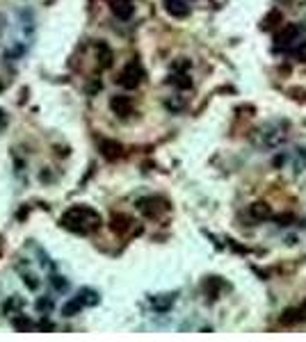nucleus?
<instances>
[{"mask_svg": "<svg viewBox=\"0 0 306 342\" xmlns=\"http://www.w3.org/2000/svg\"><path fill=\"white\" fill-rule=\"evenodd\" d=\"M172 303H174V294H172V296L167 294L165 301H158V299H153V306H155V310H167L169 306H172Z\"/></svg>", "mask_w": 306, "mask_h": 342, "instance_id": "a211bd4d", "label": "nucleus"}, {"mask_svg": "<svg viewBox=\"0 0 306 342\" xmlns=\"http://www.w3.org/2000/svg\"><path fill=\"white\" fill-rule=\"evenodd\" d=\"M172 82H174V85H176V87H183V89H185V87H190V85H192V80H187L185 75H176V78H174Z\"/></svg>", "mask_w": 306, "mask_h": 342, "instance_id": "6ab92c4d", "label": "nucleus"}, {"mask_svg": "<svg viewBox=\"0 0 306 342\" xmlns=\"http://www.w3.org/2000/svg\"><path fill=\"white\" fill-rule=\"evenodd\" d=\"M297 34H300V30H297V27H295V25H288L283 32L277 34V44H279V46H283V44H286V46H288V44H290V41H293Z\"/></svg>", "mask_w": 306, "mask_h": 342, "instance_id": "f8f14e48", "label": "nucleus"}, {"mask_svg": "<svg viewBox=\"0 0 306 342\" xmlns=\"http://www.w3.org/2000/svg\"><path fill=\"white\" fill-rule=\"evenodd\" d=\"M165 5H167V12L172 14V16H178V19H183V16L190 14V7L183 0H165Z\"/></svg>", "mask_w": 306, "mask_h": 342, "instance_id": "0eeeda50", "label": "nucleus"}, {"mask_svg": "<svg viewBox=\"0 0 306 342\" xmlns=\"http://www.w3.org/2000/svg\"><path fill=\"white\" fill-rule=\"evenodd\" d=\"M142 78H144V71H142L140 62H128L124 66V71L119 73V85L126 87V89H137Z\"/></svg>", "mask_w": 306, "mask_h": 342, "instance_id": "f03ea898", "label": "nucleus"}, {"mask_svg": "<svg viewBox=\"0 0 306 342\" xmlns=\"http://www.w3.org/2000/svg\"><path fill=\"white\" fill-rule=\"evenodd\" d=\"M21 278H23V283H26L27 290H39V278L34 276L32 271H23V269H21Z\"/></svg>", "mask_w": 306, "mask_h": 342, "instance_id": "4468645a", "label": "nucleus"}, {"mask_svg": "<svg viewBox=\"0 0 306 342\" xmlns=\"http://www.w3.org/2000/svg\"><path fill=\"white\" fill-rule=\"evenodd\" d=\"M19 19H21V30H23V37H26L27 44H32L34 30H37V23H34V12H32V9H19Z\"/></svg>", "mask_w": 306, "mask_h": 342, "instance_id": "7ed1b4c3", "label": "nucleus"}, {"mask_svg": "<svg viewBox=\"0 0 306 342\" xmlns=\"http://www.w3.org/2000/svg\"><path fill=\"white\" fill-rule=\"evenodd\" d=\"M130 224H133V221H130L126 215H114L112 217V230L117 235H124V233L130 228Z\"/></svg>", "mask_w": 306, "mask_h": 342, "instance_id": "1a4fd4ad", "label": "nucleus"}, {"mask_svg": "<svg viewBox=\"0 0 306 342\" xmlns=\"http://www.w3.org/2000/svg\"><path fill=\"white\" fill-rule=\"evenodd\" d=\"M60 224L64 228L74 230V233H80V235H87L101 226V215L89 205H74L69 208L64 215H62Z\"/></svg>", "mask_w": 306, "mask_h": 342, "instance_id": "f257e3e1", "label": "nucleus"}, {"mask_svg": "<svg viewBox=\"0 0 306 342\" xmlns=\"http://www.w3.org/2000/svg\"><path fill=\"white\" fill-rule=\"evenodd\" d=\"M5 123H7V121H2V110H0V130L5 128Z\"/></svg>", "mask_w": 306, "mask_h": 342, "instance_id": "412c9836", "label": "nucleus"}, {"mask_svg": "<svg viewBox=\"0 0 306 342\" xmlns=\"http://www.w3.org/2000/svg\"><path fill=\"white\" fill-rule=\"evenodd\" d=\"M51 283H53V288L57 290V292H67L69 290V281L64 276H60V274H51Z\"/></svg>", "mask_w": 306, "mask_h": 342, "instance_id": "2eb2a0df", "label": "nucleus"}, {"mask_svg": "<svg viewBox=\"0 0 306 342\" xmlns=\"http://www.w3.org/2000/svg\"><path fill=\"white\" fill-rule=\"evenodd\" d=\"M112 2V12L117 14V19H121V21H128L130 16H133V2L130 0H110Z\"/></svg>", "mask_w": 306, "mask_h": 342, "instance_id": "423d86ee", "label": "nucleus"}, {"mask_svg": "<svg viewBox=\"0 0 306 342\" xmlns=\"http://www.w3.org/2000/svg\"><path fill=\"white\" fill-rule=\"evenodd\" d=\"M110 107L114 110V114H119V117H130L133 114V100L128 98V96H114L110 100Z\"/></svg>", "mask_w": 306, "mask_h": 342, "instance_id": "20e7f679", "label": "nucleus"}, {"mask_svg": "<svg viewBox=\"0 0 306 342\" xmlns=\"http://www.w3.org/2000/svg\"><path fill=\"white\" fill-rule=\"evenodd\" d=\"M2 87H5V85H2V82H0V92H2Z\"/></svg>", "mask_w": 306, "mask_h": 342, "instance_id": "4be33fe9", "label": "nucleus"}, {"mask_svg": "<svg viewBox=\"0 0 306 342\" xmlns=\"http://www.w3.org/2000/svg\"><path fill=\"white\" fill-rule=\"evenodd\" d=\"M99 148H101V153H103V158H107V160H117L121 155V151H124L121 144L114 142V139H101Z\"/></svg>", "mask_w": 306, "mask_h": 342, "instance_id": "39448f33", "label": "nucleus"}, {"mask_svg": "<svg viewBox=\"0 0 306 342\" xmlns=\"http://www.w3.org/2000/svg\"><path fill=\"white\" fill-rule=\"evenodd\" d=\"M96 55H99V62L103 69H110V66H112V50L107 48V44L99 41V44H96Z\"/></svg>", "mask_w": 306, "mask_h": 342, "instance_id": "6e6552de", "label": "nucleus"}, {"mask_svg": "<svg viewBox=\"0 0 306 342\" xmlns=\"http://www.w3.org/2000/svg\"><path fill=\"white\" fill-rule=\"evenodd\" d=\"M297 57H300V62H306V44H304V46H300V50H297Z\"/></svg>", "mask_w": 306, "mask_h": 342, "instance_id": "aec40b11", "label": "nucleus"}, {"mask_svg": "<svg viewBox=\"0 0 306 342\" xmlns=\"http://www.w3.org/2000/svg\"><path fill=\"white\" fill-rule=\"evenodd\" d=\"M51 308H53V299H51V296H44V299H39V301H37V310H39V313H44V315H46V313H51Z\"/></svg>", "mask_w": 306, "mask_h": 342, "instance_id": "f3484780", "label": "nucleus"}, {"mask_svg": "<svg viewBox=\"0 0 306 342\" xmlns=\"http://www.w3.org/2000/svg\"><path fill=\"white\" fill-rule=\"evenodd\" d=\"M76 299H78V301L82 303V306H96V303H99V294H96L94 290H89V288L80 290Z\"/></svg>", "mask_w": 306, "mask_h": 342, "instance_id": "9d476101", "label": "nucleus"}, {"mask_svg": "<svg viewBox=\"0 0 306 342\" xmlns=\"http://www.w3.org/2000/svg\"><path fill=\"white\" fill-rule=\"evenodd\" d=\"M12 326H14L16 331H21V333H26V331H32V329H34L32 319H27L26 315H14V317H12Z\"/></svg>", "mask_w": 306, "mask_h": 342, "instance_id": "9b49d317", "label": "nucleus"}, {"mask_svg": "<svg viewBox=\"0 0 306 342\" xmlns=\"http://www.w3.org/2000/svg\"><path fill=\"white\" fill-rule=\"evenodd\" d=\"M249 215H252L254 219H267V215H270V208H267L265 203H256V205H252Z\"/></svg>", "mask_w": 306, "mask_h": 342, "instance_id": "dca6fc26", "label": "nucleus"}, {"mask_svg": "<svg viewBox=\"0 0 306 342\" xmlns=\"http://www.w3.org/2000/svg\"><path fill=\"white\" fill-rule=\"evenodd\" d=\"M82 308H85V306H82L78 299H71V301H67L64 306H62V315H64V317H74V315H78Z\"/></svg>", "mask_w": 306, "mask_h": 342, "instance_id": "ddd939ff", "label": "nucleus"}]
</instances>
